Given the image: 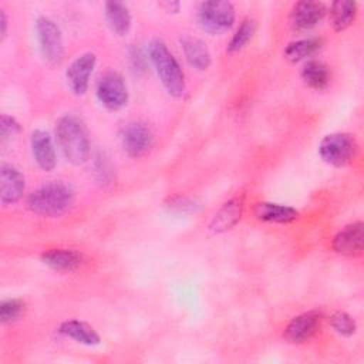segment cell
<instances>
[{
	"label": "cell",
	"instance_id": "obj_1",
	"mask_svg": "<svg viewBox=\"0 0 364 364\" xmlns=\"http://www.w3.org/2000/svg\"><path fill=\"white\" fill-rule=\"evenodd\" d=\"M55 139L64 158L73 165L90 159V136L84 121L75 114H64L55 122Z\"/></svg>",
	"mask_w": 364,
	"mask_h": 364
},
{
	"label": "cell",
	"instance_id": "obj_2",
	"mask_svg": "<svg viewBox=\"0 0 364 364\" xmlns=\"http://www.w3.org/2000/svg\"><path fill=\"white\" fill-rule=\"evenodd\" d=\"M75 203L74 189L61 181L38 186L27 198V208L43 218H60L70 212Z\"/></svg>",
	"mask_w": 364,
	"mask_h": 364
},
{
	"label": "cell",
	"instance_id": "obj_3",
	"mask_svg": "<svg viewBox=\"0 0 364 364\" xmlns=\"http://www.w3.org/2000/svg\"><path fill=\"white\" fill-rule=\"evenodd\" d=\"M148 60L154 65L165 91L173 98H181L186 91L185 74L175 55L162 40L154 38L149 41Z\"/></svg>",
	"mask_w": 364,
	"mask_h": 364
},
{
	"label": "cell",
	"instance_id": "obj_4",
	"mask_svg": "<svg viewBox=\"0 0 364 364\" xmlns=\"http://www.w3.org/2000/svg\"><path fill=\"white\" fill-rule=\"evenodd\" d=\"M358 145L354 135L347 132H331L321 138L318 155L323 162L334 168L348 165L357 154Z\"/></svg>",
	"mask_w": 364,
	"mask_h": 364
},
{
	"label": "cell",
	"instance_id": "obj_5",
	"mask_svg": "<svg viewBox=\"0 0 364 364\" xmlns=\"http://www.w3.org/2000/svg\"><path fill=\"white\" fill-rule=\"evenodd\" d=\"M198 24L209 34H222L232 28L236 20L235 6L230 1H202L198 7Z\"/></svg>",
	"mask_w": 364,
	"mask_h": 364
},
{
	"label": "cell",
	"instance_id": "obj_6",
	"mask_svg": "<svg viewBox=\"0 0 364 364\" xmlns=\"http://www.w3.org/2000/svg\"><path fill=\"white\" fill-rule=\"evenodd\" d=\"M36 37L43 58L51 64H60L64 57V40L58 24L46 16L36 20Z\"/></svg>",
	"mask_w": 364,
	"mask_h": 364
},
{
	"label": "cell",
	"instance_id": "obj_7",
	"mask_svg": "<svg viewBox=\"0 0 364 364\" xmlns=\"http://www.w3.org/2000/svg\"><path fill=\"white\" fill-rule=\"evenodd\" d=\"M95 94L101 105L108 111L122 109L129 100L128 85L124 77L115 71H108L100 78Z\"/></svg>",
	"mask_w": 364,
	"mask_h": 364
},
{
	"label": "cell",
	"instance_id": "obj_8",
	"mask_svg": "<svg viewBox=\"0 0 364 364\" xmlns=\"http://www.w3.org/2000/svg\"><path fill=\"white\" fill-rule=\"evenodd\" d=\"M154 132L146 122H128L119 134L122 151L131 158H141L146 155L154 145Z\"/></svg>",
	"mask_w": 364,
	"mask_h": 364
},
{
	"label": "cell",
	"instance_id": "obj_9",
	"mask_svg": "<svg viewBox=\"0 0 364 364\" xmlns=\"http://www.w3.org/2000/svg\"><path fill=\"white\" fill-rule=\"evenodd\" d=\"M97 65V55L91 51L80 54L65 70V81L74 95H84L88 91L90 78Z\"/></svg>",
	"mask_w": 364,
	"mask_h": 364
},
{
	"label": "cell",
	"instance_id": "obj_10",
	"mask_svg": "<svg viewBox=\"0 0 364 364\" xmlns=\"http://www.w3.org/2000/svg\"><path fill=\"white\" fill-rule=\"evenodd\" d=\"M321 321V313L317 310H309L293 317L283 331V338L289 344H303L310 340L318 330Z\"/></svg>",
	"mask_w": 364,
	"mask_h": 364
},
{
	"label": "cell",
	"instance_id": "obj_11",
	"mask_svg": "<svg viewBox=\"0 0 364 364\" xmlns=\"http://www.w3.org/2000/svg\"><path fill=\"white\" fill-rule=\"evenodd\" d=\"M327 14V9L320 1L303 0L297 1L291 7L290 26L294 31H307L323 21Z\"/></svg>",
	"mask_w": 364,
	"mask_h": 364
},
{
	"label": "cell",
	"instance_id": "obj_12",
	"mask_svg": "<svg viewBox=\"0 0 364 364\" xmlns=\"http://www.w3.org/2000/svg\"><path fill=\"white\" fill-rule=\"evenodd\" d=\"M26 178L14 165L1 162L0 165V202L4 206L17 203L24 193Z\"/></svg>",
	"mask_w": 364,
	"mask_h": 364
},
{
	"label": "cell",
	"instance_id": "obj_13",
	"mask_svg": "<svg viewBox=\"0 0 364 364\" xmlns=\"http://www.w3.org/2000/svg\"><path fill=\"white\" fill-rule=\"evenodd\" d=\"M331 247L336 253L354 257L363 253L364 247V225L363 222H353L340 229L333 237Z\"/></svg>",
	"mask_w": 364,
	"mask_h": 364
},
{
	"label": "cell",
	"instance_id": "obj_14",
	"mask_svg": "<svg viewBox=\"0 0 364 364\" xmlns=\"http://www.w3.org/2000/svg\"><path fill=\"white\" fill-rule=\"evenodd\" d=\"M31 155L37 166L44 172H51L57 166V154L51 135L44 129H34L30 135Z\"/></svg>",
	"mask_w": 364,
	"mask_h": 364
},
{
	"label": "cell",
	"instance_id": "obj_15",
	"mask_svg": "<svg viewBox=\"0 0 364 364\" xmlns=\"http://www.w3.org/2000/svg\"><path fill=\"white\" fill-rule=\"evenodd\" d=\"M243 206V196H235L226 200L212 218L209 223V230L215 235H220L230 230L240 220Z\"/></svg>",
	"mask_w": 364,
	"mask_h": 364
},
{
	"label": "cell",
	"instance_id": "obj_16",
	"mask_svg": "<svg viewBox=\"0 0 364 364\" xmlns=\"http://www.w3.org/2000/svg\"><path fill=\"white\" fill-rule=\"evenodd\" d=\"M256 219L266 223L287 225L299 218V210L283 203L276 202H257L253 208Z\"/></svg>",
	"mask_w": 364,
	"mask_h": 364
},
{
	"label": "cell",
	"instance_id": "obj_17",
	"mask_svg": "<svg viewBox=\"0 0 364 364\" xmlns=\"http://www.w3.org/2000/svg\"><path fill=\"white\" fill-rule=\"evenodd\" d=\"M41 262L55 272H75L84 262L80 252L73 249H50L41 253Z\"/></svg>",
	"mask_w": 364,
	"mask_h": 364
},
{
	"label": "cell",
	"instance_id": "obj_18",
	"mask_svg": "<svg viewBox=\"0 0 364 364\" xmlns=\"http://www.w3.org/2000/svg\"><path fill=\"white\" fill-rule=\"evenodd\" d=\"M104 17L107 21V26L109 30L119 36L124 37L129 33L131 24H132V17L128 6L122 1H107L104 3Z\"/></svg>",
	"mask_w": 364,
	"mask_h": 364
},
{
	"label": "cell",
	"instance_id": "obj_19",
	"mask_svg": "<svg viewBox=\"0 0 364 364\" xmlns=\"http://www.w3.org/2000/svg\"><path fill=\"white\" fill-rule=\"evenodd\" d=\"M58 331L64 337L74 340L75 343L87 347H94L101 343V337L97 333V330L82 320H77V318L65 320L60 324Z\"/></svg>",
	"mask_w": 364,
	"mask_h": 364
},
{
	"label": "cell",
	"instance_id": "obj_20",
	"mask_svg": "<svg viewBox=\"0 0 364 364\" xmlns=\"http://www.w3.org/2000/svg\"><path fill=\"white\" fill-rule=\"evenodd\" d=\"M179 43H181V48L185 55V60L188 61V64L191 67H193L195 70H199V71H205L210 67L212 55H210L209 48L206 47V44L202 40H199L196 37L185 36L179 40Z\"/></svg>",
	"mask_w": 364,
	"mask_h": 364
},
{
	"label": "cell",
	"instance_id": "obj_21",
	"mask_svg": "<svg viewBox=\"0 0 364 364\" xmlns=\"http://www.w3.org/2000/svg\"><path fill=\"white\" fill-rule=\"evenodd\" d=\"M330 21L336 31L347 30L357 17V3L351 0H336L330 4Z\"/></svg>",
	"mask_w": 364,
	"mask_h": 364
},
{
	"label": "cell",
	"instance_id": "obj_22",
	"mask_svg": "<svg viewBox=\"0 0 364 364\" xmlns=\"http://www.w3.org/2000/svg\"><path fill=\"white\" fill-rule=\"evenodd\" d=\"M300 75L307 87L317 91L327 88L331 78L328 67L317 60H310L304 63Z\"/></svg>",
	"mask_w": 364,
	"mask_h": 364
},
{
	"label": "cell",
	"instance_id": "obj_23",
	"mask_svg": "<svg viewBox=\"0 0 364 364\" xmlns=\"http://www.w3.org/2000/svg\"><path fill=\"white\" fill-rule=\"evenodd\" d=\"M321 47V40L317 37H307L291 41L284 48V57L290 63H300L314 55Z\"/></svg>",
	"mask_w": 364,
	"mask_h": 364
},
{
	"label": "cell",
	"instance_id": "obj_24",
	"mask_svg": "<svg viewBox=\"0 0 364 364\" xmlns=\"http://www.w3.org/2000/svg\"><path fill=\"white\" fill-rule=\"evenodd\" d=\"M255 31H256V23L253 18L242 20V23L239 24V27L236 28V31L233 33L228 44V48H226L228 53L233 54L243 50L247 46V43L252 40Z\"/></svg>",
	"mask_w": 364,
	"mask_h": 364
},
{
	"label": "cell",
	"instance_id": "obj_25",
	"mask_svg": "<svg viewBox=\"0 0 364 364\" xmlns=\"http://www.w3.org/2000/svg\"><path fill=\"white\" fill-rule=\"evenodd\" d=\"M328 323H330V327L341 337H351L357 331V323L354 317L347 311H341V310L334 311L328 317Z\"/></svg>",
	"mask_w": 364,
	"mask_h": 364
},
{
	"label": "cell",
	"instance_id": "obj_26",
	"mask_svg": "<svg viewBox=\"0 0 364 364\" xmlns=\"http://www.w3.org/2000/svg\"><path fill=\"white\" fill-rule=\"evenodd\" d=\"M24 313V303L20 299H6L0 303V321L11 324L17 321Z\"/></svg>",
	"mask_w": 364,
	"mask_h": 364
},
{
	"label": "cell",
	"instance_id": "obj_27",
	"mask_svg": "<svg viewBox=\"0 0 364 364\" xmlns=\"http://www.w3.org/2000/svg\"><path fill=\"white\" fill-rule=\"evenodd\" d=\"M92 166H94L95 178L101 183H111L114 181V168H112L111 161L105 152L95 154Z\"/></svg>",
	"mask_w": 364,
	"mask_h": 364
},
{
	"label": "cell",
	"instance_id": "obj_28",
	"mask_svg": "<svg viewBox=\"0 0 364 364\" xmlns=\"http://www.w3.org/2000/svg\"><path fill=\"white\" fill-rule=\"evenodd\" d=\"M21 127L18 124V121L7 114H1L0 117V138H1V144H4L6 141H9L11 136L17 135L20 132Z\"/></svg>",
	"mask_w": 364,
	"mask_h": 364
},
{
	"label": "cell",
	"instance_id": "obj_29",
	"mask_svg": "<svg viewBox=\"0 0 364 364\" xmlns=\"http://www.w3.org/2000/svg\"><path fill=\"white\" fill-rule=\"evenodd\" d=\"M129 60H131L132 68H134L136 73L145 71V68H146V64H145L146 58H145V55L142 54V51H141L138 47H132V48L129 50Z\"/></svg>",
	"mask_w": 364,
	"mask_h": 364
},
{
	"label": "cell",
	"instance_id": "obj_30",
	"mask_svg": "<svg viewBox=\"0 0 364 364\" xmlns=\"http://www.w3.org/2000/svg\"><path fill=\"white\" fill-rule=\"evenodd\" d=\"M7 16H6V11L1 9L0 10V38L1 41L6 38L7 36Z\"/></svg>",
	"mask_w": 364,
	"mask_h": 364
},
{
	"label": "cell",
	"instance_id": "obj_31",
	"mask_svg": "<svg viewBox=\"0 0 364 364\" xmlns=\"http://www.w3.org/2000/svg\"><path fill=\"white\" fill-rule=\"evenodd\" d=\"M161 6L168 11V13H178L181 9V3L179 1H165L161 3Z\"/></svg>",
	"mask_w": 364,
	"mask_h": 364
}]
</instances>
